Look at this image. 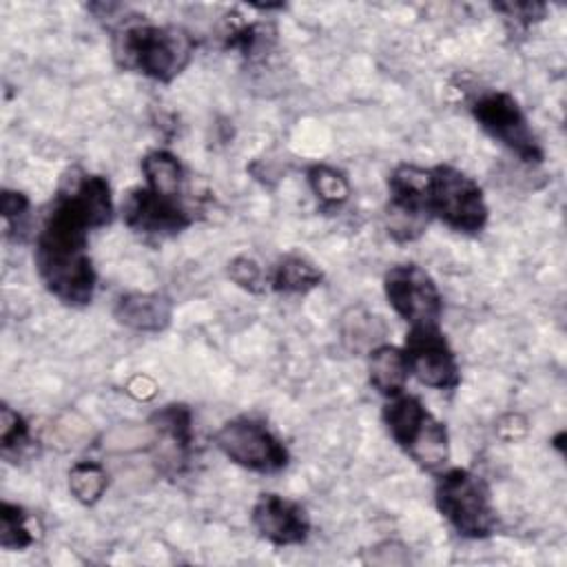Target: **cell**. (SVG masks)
Returning a JSON list of instances; mask_svg holds the SVG:
<instances>
[{"label":"cell","instance_id":"2","mask_svg":"<svg viewBox=\"0 0 567 567\" xmlns=\"http://www.w3.org/2000/svg\"><path fill=\"white\" fill-rule=\"evenodd\" d=\"M193 38L179 27H157L140 20L124 22L113 35L115 62L126 71L171 82L190 62Z\"/></svg>","mask_w":567,"mask_h":567},{"label":"cell","instance_id":"18","mask_svg":"<svg viewBox=\"0 0 567 567\" xmlns=\"http://www.w3.org/2000/svg\"><path fill=\"white\" fill-rule=\"evenodd\" d=\"M308 184L323 210L341 208L350 197V184L346 175L328 164H315L308 168Z\"/></svg>","mask_w":567,"mask_h":567},{"label":"cell","instance_id":"4","mask_svg":"<svg viewBox=\"0 0 567 567\" xmlns=\"http://www.w3.org/2000/svg\"><path fill=\"white\" fill-rule=\"evenodd\" d=\"M436 507L465 538H487L496 527V509L487 483L470 470L454 467L436 483Z\"/></svg>","mask_w":567,"mask_h":567},{"label":"cell","instance_id":"17","mask_svg":"<svg viewBox=\"0 0 567 567\" xmlns=\"http://www.w3.org/2000/svg\"><path fill=\"white\" fill-rule=\"evenodd\" d=\"M142 173L146 179V188H151L157 195L166 197H179L182 182H184V168L179 159L168 151H151L142 157Z\"/></svg>","mask_w":567,"mask_h":567},{"label":"cell","instance_id":"6","mask_svg":"<svg viewBox=\"0 0 567 567\" xmlns=\"http://www.w3.org/2000/svg\"><path fill=\"white\" fill-rule=\"evenodd\" d=\"M472 115L492 140L509 148L523 162L536 164L543 159V146L514 95L505 91L483 93L472 102Z\"/></svg>","mask_w":567,"mask_h":567},{"label":"cell","instance_id":"11","mask_svg":"<svg viewBox=\"0 0 567 567\" xmlns=\"http://www.w3.org/2000/svg\"><path fill=\"white\" fill-rule=\"evenodd\" d=\"M122 215L131 230L144 235H175L193 221L179 197L157 195L146 186H137L126 195Z\"/></svg>","mask_w":567,"mask_h":567},{"label":"cell","instance_id":"15","mask_svg":"<svg viewBox=\"0 0 567 567\" xmlns=\"http://www.w3.org/2000/svg\"><path fill=\"white\" fill-rule=\"evenodd\" d=\"M270 288L284 295H301L323 281V272L308 257L290 252L284 255L270 270Z\"/></svg>","mask_w":567,"mask_h":567},{"label":"cell","instance_id":"10","mask_svg":"<svg viewBox=\"0 0 567 567\" xmlns=\"http://www.w3.org/2000/svg\"><path fill=\"white\" fill-rule=\"evenodd\" d=\"M410 372L427 388L452 390L458 385L461 374L445 337L439 326H414L405 334L403 346Z\"/></svg>","mask_w":567,"mask_h":567},{"label":"cell","instance_id":"20","mask_svg":"<svg viewBox=\"0 0 567 567\" xmlns=\"http://www.w3.org/2000/svg\"><path fill=\"white\" fill-rule=\"evenodd\" d=\"M106 485H109L106 470L95 461H78L69 470V489L75 496V501L84 505L97 503L106 492Z\"/></svg>","mask_w":567,"mask_h":567},{"label":"cell","instance_id":"13","mask_svg":"<svg viewBox=\"0 0 567 567\" xmlns=\"http://www.w3.org/2000/svg\"><path fill=\"white\" fill-rule=\"evenodd\" d=\"M117 323L137 332H159L171 323L173 303L164 295L155 292H128L113 306Z\"/></svg>","mask_w":567,"mask_h":567},{"label":"cell","instance_id":"5","mask_svg":"<svg viewBox=\"0 0 567 567\" xmlns=\"http://www.w3.org/2000/svg\"><path fill=\"white\" fill-rule=\"evenodd\" d=\"M427 206L432 217L458 233H481L487 224V204L481 186L447 164L430 168Z\"/></svg>","mask_w":567,"mask_h":567},{"label":"cell","instance_id":"23","mask_svg":"<svg viewBox=\"0 0 567 567\" xmlns=\"http://www.w3.org/2000/svg\"><path fill=\"white\" fill-rule=\"evenodd\" d=\"M492 9L516 29H527L534 22L543 20L547 13V7L543 2H494Z\"/></svg>","mask_w":567,"mask_h":567},{"label":"cell","instance_id":"12","mask_svg":"<svg viewBox=\"0 0 567 567\" xmlns=\"http://www.w3.org/2000/svg\"><path fill=\"white\" fill-rule=\"evenodd\" d=\"M252 525L277 547L299 545L310 534V518L306 509L279 494H261L252 505Z\"/></svg>","mask_w":567,"mask_h":567},{"label":"cell","instance_id":"19","mask_svg":"<svg viewBox=\"0 0 567 567\" xmlns=\"http://www.w3.org/2000/svg\"><path fill=\"white\" fill-rule=\"evenodd\" d=\"M153 430L173 441V445L186 452L193 443V416L186 405H164L157 410L151 421Z\"/></svg>","mask_w":567,"mask_h":567},{"label":"cell","instance_id":"7","mask_svg":"<svg viewBox=\"0 0 567 567\" xmlns=\"http://www.w3.org/2000/svg\"><path fill=\"white\" fill-rule=\"evenodd\" d=\"M430 168L401 164L390 175V202L385 208V228L396 241H414L427 228L432 215L427 206Z\"/></svg>","mask_w":567,"mask_h":567},{"label":"cell","instance_id":"16","mask_svg":"<svg viewBox=\"0 0 567 567\" xmlns=\"http://www.w3.org/2000/svg\"><path fill=\"white\" fill-rule=\"evenodd\" d=\"M339 332H341L343 346L350 352L359 354V352H370L377 346H381L379 341L385 337V326L379 315L357 306V308H350L343 312Z\"/></svg>","mask_w":567,"mask_h":567},{"label":"cell","instance_id":"3","mask_svg":"<svg viewBox=\"0 0 567 567\" xmlns=\"http://www.w3.org/2000/svg\"><path fill=\"white\" fill-rule=\"evenodd\" d=\"M383 421L394 443L421 467L436 470L450 458V439L423 403L412 394H396L383 408Z\"/></svg>","mask_w":567,"mask_h":567},{"label":"cell","instance_id":"1","mask_svg":"<svg viewBox=\"0 0 567 567\" xmlns=\"http://www.w3.org/2000/svg\"><path fill=\"white\" fill-rule=\"evenodd\" d=\"M113 219L111 186L102 175L71 171L35 237V268L47 290L66 306H86L95 270L86 252L89 230Z\"/></svg>","mask_w":567,"mask_h":567},{"label":"cell","instance_id":"8","mask_svg":"<svg viewBox=\"0 0 567 567\" xmlns=\"http://www.w3.org/2000/svg\"><path fill=\"white\" fill-rule=\"evenodd\" d=\"M215 445L226 458L252 472H279L288 465L286 445L261 421L248 416L226 421L215 434Z\"/></svg>","mask_w":567,"mask_h":567},{"label":"cell","instance_id":"21","mask_svg":"<svg viewBox=\"0 0 567 567\" xmlns=\"http://www.w3.org/2000/svg\"><path fill=\"white\" fill-rule=\"evenodd\" d=\"M226 47L239 49L246 58H255L257 53H266L275 42V27L266 22L250 24H230L224 33Z\"/></svg>","mask_w":567,"mask_h":567},{"label":"cell","instance_id":"22","mask_svg":"<svg viewBox=\"0 0 567 567\" xmlns=\"http://www.w3.org/2000/svg\"><path fill=\"white\" fill-rule=\"evenodd\" d=\"M35 540L29 527V514L13 503L0 505V545L4 549H24Z\"/></svg>","mask_w":567,"mask_h":567},{"label":"cell","instance_id":"9","mask_svg":"<svg viewBox=\"0 0 567 567\" xmlns=\"http://www.w3.org/2000/svg\"><path fill=\"white\" fill-rule=\"evenodd\" d=\"M383 290L394 312L414 326H439L443 301L434 279L416 264H401L385 272Z\"/></svg>","mask_w":567,"mask_h":567},{"label":"cell","instance_id":"14","mask_svg":"<svg viewBox=\"0 0 567 567\" xmlns=\"http://www.w3.org/2000/svg\"><path fill=\"white\" fill-rule=\"evenodd\" d=\"M368 372H370V383L377 392L383 396H396L403 392L405 381L410 377V365L405 359V352L394 346H377L374 350L368 352Z\"/></svg>","mask_w":567,"mask_h":567},{"label":"cell","instance_id":"25","mask_svg":"<svg viewBox=\"0 0 567 567\" xmlns=\"http://www.w3.org/2000/svg\"><path fill=\"white\" fill-rule=\"evenodd\" d=\"M228 275H230V279H233L237 286H241V288H246V290H250V292H257V290L261 288V281H264V275H261L259 264H257L252 257H248V255L235 257V259L228 264Z\"/></svg>","mask_w":567,"mask_h":567},{"label":"cell","instance_id":"26","mask_svg":"<svg viewBox=\"0 0 567 567\" xmlns=\"http://www.w3.org/2000/svg\"><path fill=\"white\" fill-rule=\"evenodd\" d=\"M27 208H29L27 195H22L18 190L2 193V217H4L7 228H13V224L27 213Z\"/></svg>","mask_w":567,"mask_h":567},{"label":"cell","instance_id":"24","mask_svg":"<svg viewBox=\"0 0 567 567\" xmlns=\"http://www.w3.org/2000/svg\"><path fill=\"white\" fill-rule=\"evenodd\" d=\"M29 441V425L27 421L11 410L9 405H2L0 410V445L2 452H11V450H20L24 443Z\"/></svg>","mask_w":567,"mask_h":567}]
</instances>
